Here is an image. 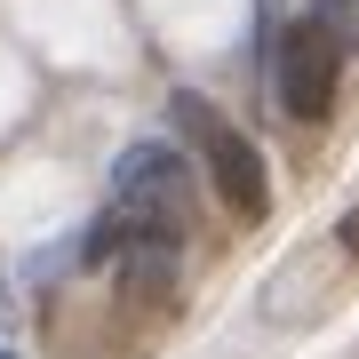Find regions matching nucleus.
Here are the masks:
<instances>
[{
	"label": "nucleus",
	"mask_w": 359,
	"mask_h": 359,
	"mask_svg": "<svg viewBox=\"0 0 359 359\" xmlns=\"http://www.w3.org/2000/svg\"><path fill=\"white\" fill-rule=\"evenodd\" d=\"M112 200H120V216H128L144 240L176 248V231L192 224V168L168 152V144H128V152L112 160Z\"/></svg>",
	"instance_id": "nucleus-1"
},
{
	"label": "nucleus",
	"mask_w": 359,
	"mask_h": 359,
	"mask_svg": "<svg viewBox=\"0 0 359 359\" xmlns=\"http://www.w3.org/2000/svg\"><path fill=\"white\" fill-rule=\"evenodd\" d=\"M344 248H351V256H359V216H344Z\"/></svg>",
	"instance_id": "nucleus-5"
},
{
	"label": "nucleus",
	"mask_w": 359,
	"mask_h": 359,
	"mask_svg": "<svg viewBox=\"0 0 359 359\" xmlns=\"http://www.w3.org/2000/svg\"><path fill=\"white\" fill-rule=\"evenodd\" d=\"M176 128L192 136V152L208 160V176H216V192L231 216H264V200H271V184H264V160H256V144H248L231 120L216 112V104H200V96H176Z\"/></svg>",
	"instance_id": "nucleus-2"
},
{
	"label": "nucleus",
	"mask_w": 359,
	"mask_h": 359,
	"mask_svg": "<svg viewBox=\"0 0 359 359\" xmlns=\"http://www.w3.org/2000/svg\"><path fill=\"white\" fill-rule=\"evenodd\" d=\"M335 65H344V48H335L311 16L280 32V104H287L295 120H320L327 104H335Z\"/></svg>",
	"instance_id": "nucleus-3"
},
{
	"label": "nucleus",
	"mask_w": 359,
	"mask_h": 359,
	"mask_svg": "<svg viewBox=\"0 0 359 359\" xmlns=\"http://www.w3.org/2000/svg\"><path fill=\"white\" fill-rule=\"evenodd\" d=\"M0 359H8V351H0Z\"/></svg>",
	"instance_id": "nucleus-6"
},
{
	"label": "nucleus",
	"mask_w": 359,
	"mask_h": 359,
	"mask_svg": "<svg viewBox=\"0 0 359 359\" xmlns=\"http://www.w3.org/2000/svg\"><path fill=\"white\" fill-rule=\"evenodd\" d=\"M311 25H320L335 48H359V0H311Z\"/></svg>",
	"instance_id": "nucleus-4"
}]
</instances>
